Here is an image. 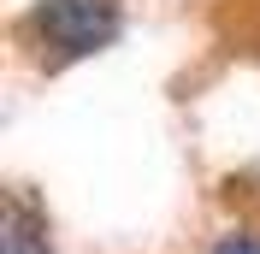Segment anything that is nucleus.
<instances>
[{
    "mask_svg": "<svg viewBox=\"0 0 260 254\" xmlns=\"http://www.w3.org/2000/svg\"><path fill=\"white\" fill-rule=\"evenodd\" d=\"M30 30L42 36L53 59H89L118 42L124 12H118V0H36Z\"/></svg>",
    "mask_w": 260,
    "mask_h": 254,
    "instance_id": "obj_1",
    "label": "nucleus"
},
{
    "mask_svg": "<svg viewBox=\"0 0 260 254\" xmlns=\"http://www.w3.org/2000/svg\"><path fill=\"white\" fill-rule=\"evenodd\" d=\"M213 254H260V237L254 231H231V237L213 242Z\"/></svg>",
    "mask_w": 260,
    "mask_h": 254,
    "instance_id": "obj_3",
    "label": "nucleus"
},
{
    "mask_svg": "<svg viewBox=\"0 0 260 254\" xmlns=\"http://www.w3.org/2000/svg\"><path fill=\"white\" fill-rule=\"evenodd\" d=\"M0 254H53L48 219L36 213V201L6 195V213H0Z\"/></svg>",
    "mask_w": 260,
    "mask_h": 254,
    "instance_id": "obj_2",
    "label": "nucleus"
}]
</instances>
